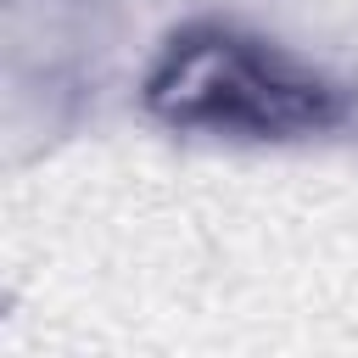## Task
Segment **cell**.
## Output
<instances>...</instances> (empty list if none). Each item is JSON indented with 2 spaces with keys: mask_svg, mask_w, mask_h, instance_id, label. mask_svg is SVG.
Instances as JSON below:
<instances>
[{
  "mask_svg": "<svg viewBox=\"0 0 358 358\" xmlns=\"http://www.w3.org/2000/svg\"><path fill=\"white\" fill-rule=\"evenodd\" d=\"M140 112L168 134L302 145L352 129L358 84L235 17L173 22L140 67Z\"/></svg>",
  "mask_w": 358,
  "mask_h": 358,
  "instance_id": "cell-1",
  "label": "cell"
}]
</instances>
